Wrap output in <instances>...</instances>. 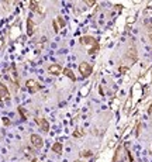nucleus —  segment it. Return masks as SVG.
Masks as SVG:
<instances>
[{
    "instance_id": "dca6fc26",
    "label": "nucleus",
    "mask_w": 152,
    "mask_h": 162,
    "mask_svg": "<svg viewBox=\"0 0 152 162\" xmlns=\"http://www.w3.org/2000/svg\"><path fill=\"white\" fill-rule=\"evenodd\" d=\"M141 127H142V124H141V123H138V124H137V127H135V135H137V137H139V134H141Z\"/></svg>"
},
{
    "instance_id": "f257e3e1",
    "label": "nucleus",
    "mask_w": 152,
    "mask_h": 162,
    "mask_svg": "<svg viewBox=\"0 0 152 162\" xmlns=\"http://www.w3.org/2000/svg\"><path fill=\"white\" fill-rule=\"evenodd\" d=\"M79 72L82 73L83 78H89V76L92 75V72H93V68H92V65L88 64V62H80V64H79Z\"/></svg>"
},
{
    "instance_id": "7ed1b4c3",
    "label": "nucleus",
    "mask_w": 152,
    "mask_h": 162,
    "mask_svg": "<svg viewBox=\"0 0 152 162\" xmlns=\"http://www.w3.org/2000/svg\"><path fill=\"white\" fill-rule=\"evenodd\" d=\"M30 141H31V145H33L34 148H37V149L42 148V145H44V141H42L41 135H38V134H31Z\"/></svg>"
},
{
    "instance_id": "b1692460",
    "label": "nucleus",
    "mask_w": 152,
    "mask_h": 162,
    "mask_svg": "<svg viewBox=\"0 0 152 162\" xmlns=\"http://www.w3.org/2000/svg\"><path fill=\"white\" fill-rule=\"evenodd\" d=\"M31 162H39V161H38L37 158H33V159H31Z\"/></svg>"
},
{
    "instance_id": "9b49d317",
    "label": "nucleus",
    "mask_w": 152,
    "mask_h": 162,
    "mask_svg": "<svg viewBox=\"0 0 152 162\" xmlns=\"http://www.w3.org/2000/svg\"><path fill=\"white\" fill-rule=\"evenodd\" d=\"M62 144H61V142H55V144H54V145H52V151H54V152H56V154H61V152H62Z\"/></svg>"
},
{
    "instance_id": "20e7f679",
    "label": "nucleus",
    "mask_w": 152,
    "mask_h": 162,
    "mask_svg": "<svg viewBox=\"0 0 152 162\" xmlns=\"http://www.w3.org/2000/svg\"><path fill=\"white\" fill-rule=\"evenodd\" d=\"M126 58L130 61V62H137V59H138V52H137V48L132 45L128 51H127V54H126Z\"/></svg>"
},
{
    "instance_id": "f8f14e48",
    "label": "nucleus",
    "mask_w": 152,
    "mask_h": 162,
    "mask_svg": "<svg viewBox=\"0 0 152 162\" xmlns=\"http://www.w3.org/2000/svg\"><path fill=\"white\" fill-rule=\"evenodd\" d=\"M63 73H65V75H66V76H68L69 79H72V81H76V76L73 75V72H72L71 69H68V68H66V69L63 70Z\"/></svg>"
},
{
    "instance_id": "412c9836",
    "label": "nucleus",
    "mask_w": 152,
    "mask_h": 162,
    "mask_svg": "<svg viewBox=\"0 0 152 162\" xmlns=\"http://www.w3.org/2000/svg\"><path fill=\"white\" fill-rule=\"evenodd\" d=\"M3 123H4V125H9V124H10V120L4 117V119H3Z\"/></svg>"
},
{
    "instance_id": "ddd939ff",
    "label": "nucleus",
    "mask_w": 152,
    "mask_h": 162,
    "mask_svg": "<svg viewBox=\"0 0 152 162\" xmlns=\"http://www.w3.org/2000/svg\"><path fill=\"white\" fill-rule=\"evenodd\" d=\"M80 157H83V158H90V157H93V152L89 151V149H85V151L80 152Z\"/></svg>"
},
{
    "instance_id": "39448f33",
    "label": "nucleus",
    "mask_w": 152,
    "mask_h": 162,
    "mask_svg": "<svg viewBox=\"0 0 152 162\" xmlns=\"http://www.w3.org/2000/svg\"><path fill=\"white\" fill-rule=\"evenodd\" d=\"M48 72H50L51 75H55V76H58V75H61L63 72L62 66L59 65V64H52L48 66Z\"/></svg>"
},
{
    "instance_id": "a211bd4d",
    "label": "nucleus",
    "mask_w": 152,
    "mask_h": 162,
    "mask_svg": "<svg viewBox=\"0 0 152 162\" xmlns=\"http://www.w3.org/2000/svg\"><path fill=\"white\" fill-rule=\"evenodd\" d=\"M97 49H99V44H97V45H94V47H93V48H92V49L89 51V54H90V55H93L94 52H96V51H97Z\"/></svg>"
},
{
    "instance_id": "2eb2a0df",
    "label": "nucleus",
    "mask_w": 152,
    "mask_h": 162,
    "mask_svg": "<svg viewBox=\"0 0 152 162\" xmlns=\"http://www.w3.org/2000/svg\"><path fill=\"white\" fill-rule=\"evenodd\" d=\"M83 135H85V131H83V130H76V131H73V137H75V138L83 137Z\"/></svg>"
},
{
    "instance_id": "f3484780",
    "label": "nucleus",
    "mask_w": 152,
    "mask_h": 162,
    "mask_svg": "<svg viewBox=\"0 0 152 162\" xmlns=\"http://www.w3.org/2000/svg\"><path fill=\"white\" fill-rule=\"evenodd\" d=\"M58 23H59V27L61 28L65 27V20H63V17H61V16L58 17Z\"/></svg>"
},
{
    "instance_id": "9d476101",
    "label": "nucleus",
    "mask_w": 152,
    "mask_h": 162,
    "mask_svg": "<svg viewBox=\"0 0 152 162\" xmlns=\"http://www.w3.org/2000/svg\"><path fill=\"white\" fill-rule=\"evenodd\" d=\"M30 10L35 12V13H42V9L39 7V3L38 1H30Z\"/></svg>"
},
{
    "instance_id": "5701e85b",
    "label": "nucleus",
    "mask_w": 152,
    "mask_h": 162,
    "mask_svg": "<svg viewBox=\"0 0 152 162\" xmlns=\"http://www.w3.org/2000/svg\"><path fill=\"white\" fill-rule=\"evenodd\" d=\"M85 3H86V4H89V6H92V4H94V3H96V1H88V0H86V1H85Z\"/></svg>"
},
{
    "instance_id": "f03ea898",
    "label": "nucleus",
    "mask_w": 152,
    "mask_h": 162,
    "mask_svg": "<svg viewBox=\"0 0 152 162\" xmlns=\"http://www.w3.org/2000/svg\"><path fill=\"white\" fill-rule=\"evenodd\" d=\"M25 85H27V89H28V92L30 93H37L41 90V85L38 83L37 81H34V79H28V81L25 82Z\"/></svg>"
},
{
    "instance_id": "6e6552de",
    "label": "nucleus",
    "mask_w": 152,
    "mask_h": 162,
    "mask_svg": "<svg viewBox=\"0 0 152 162\" xmlns=\"http://www.w3.org/2000/svg\"><path fill=\"white\" fill-rule=\"evenodd\" d=\"M80 42L83 45H97V40L94 37H90V35H85L80 38Z\"/></svg>"
},
{
    "instance_id": "4468645a",
    "label": "nucleus",
    "mask_w": 152,
    "mask_h": 162,
    "mask_svg": "<svg viewBox=\"0 0 152 162\" xmlns=\"http://www.w3.org/2000/svg\"><path fill=\"white\" fill-rule=\"evenodd\" d=\"M18 113H20V116H21V119L23 120H27V114H25V110H24V107H18Z\"/></svg>"
},
{
    "instance_id": "aec40b11",
    "label": "nucleus",
    "mask_w": 152,
    "mask_h": 162,
    "mask_svg": "<svg viewBox=\"0 0 152 162\" xmlns=\"http://www.w3.org/2000/svg\"><path fill=\"white\" fill-rule=\"evenodd\" d=\"M121 73H126L127 70H128V66H120V69H118Z\"/></svg>"
},
{
    "instance_id": "a878e982",
    "label": "nucleus",
    "mask_w": 152,
    "mask_h": 162,
    "mask_svg": "<svg viewBox=\"0 0 152 162\" xmlns=\"http://www.w3.org/2000/svg\"><path fill=\"white\" fill-rule=\"evenodd\" d=\"M75 162H83V161H75Z\"/></svg>"
},
{
    "instance_id": "1a4fd4ad",
    "label": "nucleus",
    "mask_w": 152,
    "mask_h": 162,
    "mask_svg": "<svg viewBox=\"0 0 152 162\" xmlns=\"http://www.w3.org/2000/svg\"><path fill=\"white\" fill-rule=\"evenodd\" d=\"M34 31H35V28H34V21H33L31 18H27V34H28V35H33Z\"/></svg>"
},
{
    "instance_id": "393cba45",
    "label": "nucleus",
    "mask_w": 152,
    "mask_h": 162,
    "mask_svg": "<svg viewBox=\"0 0 152 162\" xmlns=\"http://www.w3.org/2000/svg\"><path fill=\"white\" fill-rule=\"evenodd\" d=\"M148 38H149V41H151V44H152V34H149V35H148Z\"/></svg>"
},
{
    "instance_id": "4be33fe9",
    "label": "nucleus",
    "mask_w": 152,
    "mask_h": 162,
    "mask_svg": "<svg viewBox=\"0 0 152 162\" xmlns=\"http://www.w3.org/2000/svg\"><path fill=\"white\" fill-rule=\"evenodd\" d=\"M147 27H148L149 31H152V23H147Z\"/></svg>"
},
{
    "instance_id": "0eeeda50",
    "label": "nucleus",
    "mask_w": 152,
    "mask_h": 162,
    "mask_svg": "<svg viewBox=\"0 0 152 162\" xmlns=\"http://www.w3.org/2000/svg\"><path fill=\"white\" fill-rule=\"evenodd\" d=\"M9 97H10L9 87H7L4 83H0V102L4 100V99H9Z\"/></svg>"
},
{
    "instance_id": "6ab92c4d",
    "label": "nucleus",
    "mask_w": 152,
    "mask_h": 162,
    "mask_svg": "<svg viewBox=\"0 0 152 162\" xmlns=\"http://www.w3.org/2000/svg\"><path fill=\"white\" fill-rule=\"evenodd\" d=\"M52 27H54V31H55V33H58V31H59V28H58V24H56V21H52Z\"/></svg>"
},
{
    "instance_id": "423d86ee",
    "label": "nucleus",
    "mask_w": 152,
    "mask_h": 162,
    "mask_svg": "<svg viewBox=\"0 0 152 162\" xmlns=\"http://www.w3.org/2000/svg\"><path fill=\"white\" fill-rule=\"evenodd\" d=\"M35 120H37L38 125L41 127V130H42L44 133H48V131H50V124H48V121H47L44 117H37Z\"/></svg>"
}]
</instances>
